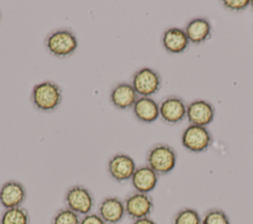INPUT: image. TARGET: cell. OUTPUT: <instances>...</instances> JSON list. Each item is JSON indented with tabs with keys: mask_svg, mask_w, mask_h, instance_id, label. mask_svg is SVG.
<instances>
[{
	"mask_svg": "<svg viewBox=\"0 0 253 224\" xmlns=\"http://www.w3.org/2000/svg\"><path fill=\"white\" fill-rule=\"evenodd\" d=\"M31 102L41 112H53L61 105V88L52 81L40 82L32 89Z\"/></svg>",
	"mask_w": 253,
	"mask_h": 224,
	"instance_id": "1",
	"label": "cell"
},
{
	"mask_svg": "<svg viewBox=\"0 0 253 224\" xmlns=\"http://www.w3.org/2000/svg\"><path fill=\"white\" fill-rule=\"evenodd\" d=\"M44 45L53 56L65 58L76 51L78 40L72 31L68 29H58L46 36Z\"/></svg>",
	"mask_w": 253,
	"mask_h": 224,
	"instance_id": "2",
	"label": "cell"
},
{
	"mask_svg": "<svg viewBox=\"0 0 253 224\" xmlns=\"http://www.w3.org/2000/svg\"><path fill=\"white\" fill-rule=\"evenodd\" d=\"M177 163L176 151L167 144H155L146 153V165L158 176L172 172Z\"/></svg>",
	"mask_w": 253,
	"mask_h": 224,
	"instance_id": "3",
	"label": "cell"
},
{
	"mask_svg": "<svg viewBox=\"0 0 253 224\" xmlns=\"http://www.w3.org/2000/svg\"><path fill=\"white\" fill-rule=\"evenodd\" d=\"M65 207L74 211L80 216L91 213L95 199L92 192L82 185H74L70 187L64 194Z\"/></svg>",
	"mask_w": 253,
	"mask_h": 224,
	"instance_id": "4",
	"label": "cell"
},
{
	"mask_svg": "<svg viewBox=\"0 0 253 224\" xmlns=\"http://www.w3.org/2000/svg\"><path fill=\"white\" fill-rule=\"evenodd\" d=\"M130 84L139 97H151L160 90L162 81L157 71L142 67L133 73Z\"/></svg>",
	"mask_w": 253,
	"mask_h": 224,
	"instance_id": "5",
	"label": "cell"
},
{
	"mask_svg": "<svg viewBox=\"0 0 253 224\" xmlns=\"http://www.w3.org/2000/svg\"><path fill=\"white\" fill-rule=\"evenodd\" d=\"M182 145L189 151L200 153L206 151L212 142V136L205 126L190 124L182 133Z\"/></svg>",
	"mask_w": 253,
	"mask_h": 224,
	"instance_id": "6",
	"label": "cell"
},
{
	"mask_svg": "<svg viewBox=\"0 0 253 224\" xmlns=\"http://www.w3.org/2000/svg\"><path fill=\"white\" fill-rule=\"evenodd\" d=\"M126 215L132 220L149 217L154 209V203L149 193L133 191L124 199Z\"/></svg>",
	"mask_w": 253,
	"mask_h": 224,
	"instance_id": "7",
	"label": "cell"
},
{
	"mask_svg": "<svg viewBox=\"0 0 253 224\" xmlns=\"http://www.w3.org/2000/svg\"><path fill=\"white\" fill-rule=\"evenodd\" d=\"M136 168L134 160L126 153L113 155L107 163V169L111 178L118 183L130 181Z\"/></svg>",
	"mask_w": 253,
	"mask_h": 224,
	"instance_id": "8",
	"label": "cell"
},
{
	"mask_svg": "<svg viewBox=\"0 0 253 224\" xmlns=\"http://www.w3.org/2000/svg\"><path fill=\"white\" fill-rule=\"evenodd\" d=\"M27 198L25 186L14 180L5 182L0 187V204L4 209L20 207Z\"/></svg>",
	"mask_w": 253,
	"mask_h": 224,
	"instance_id": "9",
	"label": "cell"
},
{
	"mask_svg": "<svg viewBox=\"0 0 253 224\" xmlns=\"http://www.w3.org/2000/svg\"><path fill=\"white\" fill-rule=\"evenodd\" d=\"M159 116L169 124H176L187 116V107L178 97H168L159 104Z\"/></svg>",
	"mask_w": 253,
	"mask_h": 224,
	"instance_id": "10",
	"label": "cell"
},
{
	"mask_svg": "<svg viewBox=\"0 0 253 224\" xmlns=\"http://www.w3.org/2000/svg\"><path fill=\"white\" fill-rule=\"evenodd\" d=\"M187 118L191 124L207 127L214 118V108L205 100H195L187 107Z\"/></svg>",
	"mask_w": 253,
	"mask_h": 224,
	"instance_id": "11",
	"label": "cell"
},
{
	"mask_svg": "<svg viewBox=\"0 0 253 224\" xmlns=\"http://www.w3.org/2000/svg\"><path fill=\"white\" fill-rule=\"evenodd\" d=\"M97 213L107 224H118L126 216L124 200L118 196H107L101 200Z\"/></svg>",
	"mask_w": 253,
	"mask_h": 224,
	"instance_id": "12",
	"label": "cell"
},
{
	"mask_svg": "<svg viewBox=\"0 0 253 224\" xmlns=\"http://www.w3.org/2000/svg\"><path fill=\"white\" fill-rule=\"evenodd\" d=\"M139 96L136 94L132 85L127 82L118 83L113 87L110 93L112 105L122 111L132 109Z\"/></svg>",
	"mask_w": 253,
	"mask_h": 224,
	"instance_id": "13",
	"label": "cell"
},
{
	"mask_svg": "<svg viewBox=\"0 0 253 224\" xmlns=\"http://www.w3.org/2000/svg\"><path fill=\"white\" fill-rule=\"evenodd\" d=\"M158 175L147 165L139 166L135 169L130 183L135 191L150 193L158 184Z\"/></svg>",
	"mask_w": 253,
	"mask_h": 224,
	"instance_id": "14",
	"label": "cell"
},
{
	"mask_svg": "<svg viewBox=\"0 0 253 224\" xmlns=\"http://www.w3.org/2000/svg\"><path fill=\"white\" fill-rule=\"evenodd\" d=\"M189 42L185 31L180 28H169L162 35V45L169 53L178 54L184 52Z\"/></svg>",
	"mask_w": 253,
	"mask_h": 224,
	"instance_id": "15",
	"label": "cell"
},
{
	"mask_svg": "<svg viewBox=\"0 0 253 224\" xmlns=\"http://www.w3.org/2000/svg\"><path fill=\"white\" fill-rule=\"evenodd\" d=\"M134 117L143 123H151L159 117V105L151 97H139L132 107Z\"/></svg>",
	"mask_w": 253,
	"mask_h": 224,
	"instance_id": "16",
	"label": "cell"
},
{
	"mask_svg": "<svg viewBox=\"0 0 253 224\" xmlns=\"http://www.w3.org/2000/svg\"><path fill=\"white\" fill-rule=\"evenodd\" d=\"M184 31L190 42L200 44L211 37V26L207 19L196 18L187 24Z\"/></svg>",
	"mask_w": 253,
	"mask_h": 224,
	"instance_id": "17",
	"label": "cell"
},
{
	"mask_svg": "<svg viewBox=\"0 0 253 224\" xmlns=\"http://www.w3.org/2000/svg\"><path fill=\"white\" fill-rule=\"evenodd\" d=\"M0 224H30V215L23 206L5 209L0 217Z\"/></svg>",
	"mask_w": 253,
	"mask_h": 224,
	"instance_id": "18",
	"label": "cell"
},
{
	"mask_svg": "<svg viewBox=\"0 0 253 224\" xmlns=\"http://www.w3.org/2000/svg\"><path fill=\"white\" fill-rule=\"evenodd\" d=\"M172 224H202V218L196 209L185 207L174 215Z\"/></svg>",
	"mask_w": 253,
	"mask_h": 224,
	"instance_id": "19",
	"label": "cell"
},
{
	"mask_svg": "<svg viewBox=\"0 0 253 224\" xmlns=\"http://www.w3.org/2000/svg\"><path fill=\"white\" fill-rule=\"evenodd\" d=\"M81 217L67 207L56 211L51 219V224H80Z\"/></svg>",
	"mask_w": 253,
	"mask_h": 224,
	"instance_id": "20",
	"label": "cell"
},
{
	"mask_svg": "<svg viewBox=\"0 0 253 224\" xmlns=\"http://www.w3.org/2000/svg\"><path fill=\"white\" fill-rule=\"evenodd\" d=\"M202 224H231L227 214L218 208L209 209L202 218Z\"/></svg>",
	"mask_w": 253,
	"mask_h": 224,
	"instance_id": "21",
	"label": "cell"
},
{
	"mask_svg": "<svg viewBox=\"0 0 253 224\" xmlns=\"http://www.w3.org/2000/svg\"><path fill=\"white\" fill-rule=\"evenodd\" d=\"M222 4L228 10L239 12L246 9L250 5V1L249 0H224L222 1Z\"/></svg>",
	"mask_w": 253,
	"mask_h": 224,
	"instance_id": "22",
	"label": "cell"
},
{
	"mask_svg": "<svg viewBox=\"0 0 253 224\" xmlns=\"http://www.w3.org/2000/svg\"><path fill=\"white\" fill-rule=\"evenodd\" d=\"M80 224H107L98 213H89L81 217Z\"/></svg>",
	"mask_w": 253,
	"mask_h": 224,
	"instance_id": "23",
	"label": "cell"
},
{
	"mask_svg": "<svg viewBox=\"0 0 253 224\" xmlns=\"http://www.w3.org/2000/svg\"><path fill=\"white\" fill-rule=\"evenodd\" d=\"M131 224H156V222L150 217H144V218L133 220Z\"/></svg>",
	"mask_w": 253,
	"mask_h": 224,
	"instance_id": "24",
	"label": "cell"
},
{
	"mask_svg": "<svg viewBox=\"0 0 253 224\" xmlns=\"http://www.w3.org/2000/svg\"><path fill=\"white\" fill-rule=\"evenodd\" d=\"M250 6H251V8L253 9V0H252V1H250Z\"/></svg>",
	"mask_w": 253,
	"mask_h": 224,
	"instance_id": "25",
	"label": "cell"
}]
</instances>
